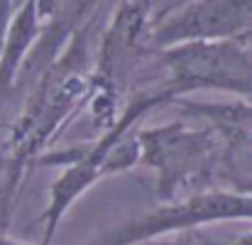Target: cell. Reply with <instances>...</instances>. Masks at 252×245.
I'll list each match as a JSON object with an SVG mask.
<instances>
[{
	"instance_id": "10",
	"label": "cell",
	"mask_w": 252,
	"mask_h": 245,
	"mask_svg": "<svg viewBox=\"0 0 252 245\" xmlns=\"http://www.w3.org/2000/svg\"><path fill=\"white\" fill-rule=\"evenodd\" d=\"M145 2H150V5H155V0H145Z\"/></svg>"
},
{
	"instance_id": "9",
	"label": "cell",
	"mask_w": 252,
	"mask_h": 245,
	"mask_svg": "<svg viewBox=\"0 0 252 245\" xmlns=\"http://www.w3.org/2000/svg\"><path fill=\"white\" fill-rule=\"evenodd\" d=\"M0 245H27V243H17V241H12V238H7V236L0 233Z\"/></svg>"
},
{
	"instance_id": "6",
	"label": "cell",
	"mask_w": 252,
	"mask_h": 245,
	"mask_svg": "<svg viewBox=\"0 0 252 245\" xmlns=\"http://www.w3.org/2000/svg\"><path fill=\"white\" fill-rule=\"evenodd\" d=\"M42 35V15L37 0H25L10 17L5 47L0 54V105L12 91L15 76L27 59V52L37 44Z\"/></svg>"
},
{
	"instance_id": "4",
	"label": "cell",
	"mask_w": 252,
	"mask_h": 245,
	"mask_svg": "<svg viewBox=\"0 0 252 245\" xmlns=\"http://www.w3.org/2000/svg\"><path fill=\"white\" fill-rule=\"evenodd\" d=\"M243 218L252 221V194L201 189V191L189 194L181 201H171L137 221L123 223L113 233H105L86 245H140L155 241L159 236H171V233L198 228L203 223L243 221Z\"/></svg>"
},
{
	"instance_id": "8",
	"label": "cell",
	"mask_w": 252,
	"mask_h": 245,
	"mask_svg": "<svg viewBox=\"0 0 252 245\" xmlns=\"http://www.w3.org/2000/svg\"><path fill=\"white\" fill-rule=\"evenodd\" d=\"M169 245H179V243H169ZM186 245H198V243H186ZM201 245H252V233H245V236H238L228 243H216V241H208V243H201Z\"/></svg>"
},
{
	"instance_id": "3",
	"label": "cell",
	"mask_w": 252,
	"mask_h": 245,
	"mask_svg": "<svg viewBox=\"0 0 252 245\" xmlns=\"http://www.w3.org/2000/svg\"><path fill=\"white\" fill-rule=\"evenodd\" d=\"M162 64L169 69L164 86L174 98L203 88L252 96V57L235 37L191 39L164 47Z\"/></svg>"
},
{
	"instance_id": "5",
	"label": "cell",
	"mask_w": 252,
	"mask_h": 245,
	"mask_svg": "<svg viewBox=\"0 0 252 245\" xmlns=\"http://www.w3.org/2000/svg\"><path fill=\"white\" fill-rule=\"evenodd\" d=\"M252 30V0H189L152 27V44L164 49L191 39H225Z\"/></svg>"
},
{
	"instance_id": "2",
	"label": "cell",
	"mask_w": 252,
	"mask_h": 245,
	"mask_svg": "<svg viewBox=\"0 0 252 245\" xmlns=\"http://www.w3.org/2000/svg\"><path fill=\"white\" fill-rule=\"evenodd\" d=\"M140 160L157 169V194L174 201L184 186H198L211 176L228 140L216 128H191L171 123L135 130Z\"/></svg>"
},
{
	"instance_id": "7",
	"label": "cell",
	"mask_w": 252,
	"mask_h": 245,
	"mask_svg": "<svg viewBox=\"0 0 252 245\" xmlns=\"http://www.w3.org/2000/svg\"><path fill=\"white\" fill-rule=\"evenodd\" d=\"M12 12H15V0H0V54H2V47H5L7 25H10Z\"/></svg>"
},
{
	"instance_id": "1",
	"label": "cell",
	"mask_w": 252,
	"mask_h": 245,
	"mask_svg": "<svg viewBox=\"0 0 252 245\" xmlns=\"http://www.w3.org/2000/svg\"><path fill=\"white\" fill-rule=\"evenodd\" d=\"M93 20L79 30L71 37V44L66 52L57 59L49 62L44 79L39 81L37 91L32 93L22 118L17 120L12 130V176L5 186V201L0 211H7V199L10 191L15 189L20 172L25 164L34 160L39 150L47 147L49 140H54L57 130L74 118L76 108H81L86 101L91 98V74H86V54H88V37L93 30Z\"/></svg>"
}]
</instances>
